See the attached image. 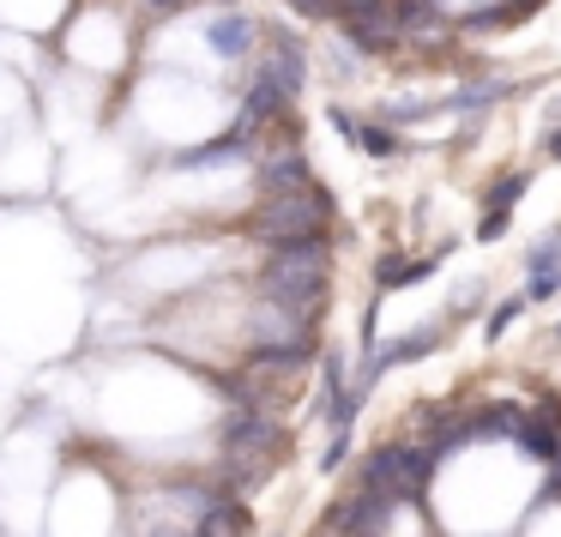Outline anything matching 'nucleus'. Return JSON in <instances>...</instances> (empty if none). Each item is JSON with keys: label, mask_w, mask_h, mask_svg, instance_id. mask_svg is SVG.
I'll list each match as a JSON object with an SVG mask.
<instances>
[{"label": "nucleus", "mask_w": 561, "mask_h": 537, "mask_svg": "<svg viewBox=\"0 0 561 537\" xmlns=\"http://www.w3.org/2000/svg\"><path fill=\"white\" fill-rule=\"evenodd\" d=\"M327 278H332V242L327 236H308V242H284L266 254L260 296L284 302V308H302V315H320L327 308Z\"/></svg>", "instance_id": "1"}, {"label": "nucleus", "mask_w": 561, "mask_h": 537, "mask_svg": "<svg viewBox=\"0 0 561 537\" xmlns=\"http://www.w3.org/2000/svg\"><path fill=\"white\" fill-rule=\"evenodd\" d=\"M332 224V194L327 187H302V194H266L254 212H248V236L266 248L284 242H308V236H327Z\"/></svg>", "instance_id": "2"}, {"label": "nucleus", "mask_w": 561, "mask_h": 537, "mask_svg": "<svg viewBox=\"0 0 561 537\" xmlns=\"http://www.w3.org/2000/svg\"><path fill=\"white\" fill-rule=\"evenodd\" d=\"M428 477H435V453H428L423 441H392V447H375L363 459L356 489L387 495V501H423Z\"/></svg>", "instance_id": "3"}, {"label": "nucleus", "mask_w": 561, "mask_h": 537, "mask_svg": "<svg viewBox=\"0 0 561 537\" xmlns=\"http://www.w3.org/2000/svg\"><path fill=\"white\" fill-rule=\"evenodd\" d=\"M332 19H339L344 37H351L363 55H392L404 43L392 0H339V13H332Z\"/></svg>", "instance_id": "4"}, {"label": "nucleus", "mask_w": 561, "mask_h": 537, "mask_svg": "<svg viewBox=\"0 0 561 537\" xmlns=\"http://www.w3.org/2000/svg\"><path fill=\"white\" fill-rule=\"evenodd\" d=\"M260 79H272V85L284 91V103L302 98V85H308V49L290 37V31H272V37H266V67H260Z\"/></svg>", "instance_id": "5"}, {"label": "nucleus", "mask_w": 561, "mask_h": 537, "mask_svg": "<svg viewBox=\"0 0 561 537\" xmlns=\"http://www.w3.org/2000/svg\"><path fill=\"white\" fill-rule=\"evenodd\" d=\"M284 115H290V103H284V91L272 85V79H260V73H254V79H248V91H242V115H236V127H230V134L254 146V134H260V127L284 122Z\"/></svg>", "instance_id": "6"}, {"label": "nucleus", "mask_w": 561, "mask_h": 537, "mask_svg": "<svg viewBox=\"0 0 561 537\" xmlns=\"http://www.w3.org/2000/svg\"><path fill=\"white\" fill-rule=\"evenodd\" d=\"M435 344H440V332H435V327H416L411 339H392L387 351H375V356H368V368L356 375V392H363L375 375H387V368H399V363H416V356H423V351H435Z\"/></svg>", "instance_id": "7"}, {"label": "nucleus", "mask_w": 561, "mask_h": 537, "mask_svg": "<svg viewBox=\"0 0 561 537\" xmlns=\"http://www.w3.org/2000/svg\"><path fill=\"white\" fill-rule=\"evenodd\" d=\"M302 187H314V170H308L302 151H278V158L260 163V199L266 194H302Z\"/></svg>", "instance_id": "8"}, {"label": "nucleus", "mask_w": 561, "mask_h": 537, "mask_svg": "<svg viewBox=\"0 0 561 537\" xmlns=\"http://www.w3.org/2000/svg\"><path fill=\"white\" fill-rule=\"evenodd\" d=\"M194 537H248V507L230 495V489H211L206 513L194 519Z\"/></svg>", "instance_id": "9"}, {"label": "nucleus", "mask_w": 561, "mask_h": 537, "mask_svg": "<svg viewBox=\"0 0 561 537\" xmlns=\"http://www.w3.org/2000/svg\"><path fill=\"white\" fill-rule=\"evenodd\" d=\"M447 260V248L440 254H428V260H411V254H380L375 260V290H404V284H423L428 272Z\"/></svg>", "instance_id": "10"}, {"label": "nucleus", "mask_w": 561, "mask_h": 537, "mask_svg": "<svg viewBox=\"0 0 561 537\" xmlns=\"http://www.w3.org/2000/svg\"><path fill=\"white\" fill-rule=\"evenodd\" d=\"M392 13H399V31L404 37H447L453 19L440 0H392Z\"/></svg>", "instance_id": "11"}, {"label": "nucleus", "mask_w": 561, "mask_h": 537, "mask_svg": "<svg viewBox=\"0 0 561 537\" xmlns=\"http://www.w3.org/2000/svg\"><path fill=\"white\" fill-rule=\"evenodd\" d=\"M211 49L224 55V61H242L248 49H254V19L248 13H224V19H211Z\"/></svg>", "instance_id": "12"}, {"label": "nucleus", "mask_w": 561, "mask_h": 537, "mask_svg": "<svg viewBox=\"0 0 561 537\" xmlns=\"http://www.w3.org/2000/svg\"><path fill=\"white\" fill-rule=\"evenodd\" d=\"M236 158H248V139H236V134H224V139H211V146H194V151H175L170 158V170H211V163H236Z\"/></svg>", "instance_id": "13"}, {"label": "nucleus", "mask_w": 561, "mask_h": 537, "mask_svg": "<svg viewBox=\"0 0 561 537\" xmlns=\"http://www.w3.org/2000/svg\"><path fill=\"white\" fill-rule=\"evenodd\" d=\"M525 278H561V230H549L543 242L525 254Z\"/></svg>", "instance_id": "14"}, {"label": "nucleus", "mask_w": 561, "mask_h": 537, "mask_svg": "<svg viewBox=\"0 0 561 537\" xmlns=\"http://www.w3.org/2000/svg\"><path fill=\"white\" fill-rule=\"evenodd\" d=\"M531 187V170H513V175H501L495 187H489V199H483V212H513L519 206V194Z\"/></svg>", "instance_id": "15"}, {"label": "nucleus", "mask_w": 561, "mask_h": 537, "mask_svg": "<svg viewBox=\"0 0 561 537\" xmlns=\"http://www.w3.org/2000/svg\"><path fill=\"white\" fill-rule=\"evenodd\" d=\"M356 146H363L368 158H392V151H399V134H392L387 122H368L363 134H356Z\"/></svg>", "instance_id": "16"}, {"label": "nucleus", "mask_w": 561, "mask_h": 537, "mask_svg": "<svg viewBox=\"0 0 561 537\" xmlns=\"http://www.w3.org/2000/svg\"><path fill=\"white\" fill-rule=\"evenodd\" d=\"M519 315H525V296H507V302H495V315H489V339H501V332H507Z\"/></svg>", "instance_id": "17"}, {"label": "nucleus", "mask_w": 561, "mask_h": 537, "mask_svg": "<svg viewBox=\"0 0 561 537\" xmlns=\"http://www.w3.org/2000/svg\"><path fill=\"white\" fill-rule=\"evenodd\" d=\"M507 224H513V212H483V218H477V242H501Z\"/></svg>", "instance_id": "18"}, {"label": "nucleus", "mask_w": 561, "mask_h": 537, "mask_svg": "<svg viewBox=\"0 0 561 537\" xmlns=\"http://www.w3.org/2000/svg\"><path fill=\"white\" fill-rule=\"evenodd\" d=\"M290 13H302V19H332V13H339V0H290Z\"/></svg>", "instance_id": "19"}, {"label": "nucleus", "mask_w": 561, "mask_h": 537, "mask_svg": "<svg viewBox=\"0 0 561 537\" xmlns=\"http://www.w3.org/2000/svg\"><path fill=\"white\" fill-rule=\"evenodd\" d=\"M332 134H339V139H351V146H356V134H363V122H356L351 110H332Z\"/></svg>", "instance_id": "20"}, {"label": "nucleus", "mask_w": 561, "mask_h": 537, "mask_svg": "<svg viewBox=\"0 0 561 537\" xmlns=\"http://www.w3.org/2000/svg\"><path fill=\"white\" fill-rule=\"evenodd\" d=\"M344 459H351V435H332V447H327V459H320V465H327V471H339Z\"/></svg>", "instance_id": "21"}, {"label": "nucleus", "mask_w": 561, "mask_h": 537, "mask_svg": "<svg viewBox=\"0 0 561 537\" xmlns=\"http://www.w3.org/2000/svg\"><path fill=\"white\" fill-rule=\"evenodd\" d=\"M556 290H561V278H531V290H525V302H549Z\"/></svg>", "instance_id": "22"}, {"label": "nucleus", "mask_w": 561, "mask_h": 537, "mask_svg": "<svg viewBox=\"0 0 561 537\" xmlns=\"http://www.w3.org/2000/svg\"><path fill=\"white\" fill-rule=\"evenodd\" d=\"M151 13H182V7H194V0H146Z\"/></svg>", "instance_id": "23"}, {"label": "nucleus", "mask_w": 561, "mask_h": 537, "mask_svg": "<svg viewBox=\"0 0 561 537\" xmlns=\"http://www.w3.org/2000/svg\"><path fill=\"white\" fill-rule=\"evenodd\" d=\"M543 151H549V158H561V127H549V134H543Z\"/></svg>", "instance_id": "24"}, {"label": "nucleus", "mask_w": 561, "mask_h": 537, "mask_svg": "<svg viewBox=\"0 0 561 537\" xmlns=\"http://www.w3.org/2000/svg\"><path fill=\"white\" fill-rule=\"evenodd\" d=\"M549 477H556V489H561V453H556V465H549Z\"/></svg>", "instance_id": "25"}]
</instances>
